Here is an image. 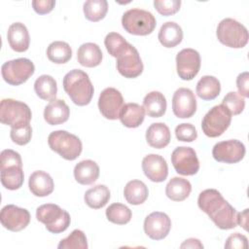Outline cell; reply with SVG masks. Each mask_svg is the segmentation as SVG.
Segmentation results:
<instances>
[{"mask_svg":"<svg viewBox=\"0 0 249 249\" xmlns=\"http://www.w3.org/2000/svg\"><path fill=\"white\" fill-rule=\"evenodd\" d=\"M104 45L109 54L117 58V70L122 76L133 79L141 75L144 66L138 51L120 33H108L105 37Z\"/></svg>","mask_w":249,"mask_h":249,"instance_id":"1","label":"cell"},{"mask_svg":"<svg viewBox=\"0 0 249 249\" xmlns=\"http://www.w3.org/2000/svg\"><path fill=\"white\" fill-rule=\"evenodd\" d=\"M197 205L221 230H231L237 225V212L215 189L202 191Z\"/></svg>","mask_w":249,"mask_h":249,"instance_id":"2","label":"cell"},{"mask_svg":"<svg viewBox=\"0 0 249 249\" xmlns=\"http://www.w3.org/2000/svg\"><path fill=\"white\" fill-rule=\"evenodd\" d=\"M63 89L73 103L78 106L88 105L94 91L89 75L80 69H73L64 76Z\"/></svg>","mask_w":249,"mask_h":249,"instance_id":"3","label":"cell"},{"mask_svg":"<svg viewBox=\"0 0 249 249\" xmlns=\"http://www.w3.org/2000/svg\"><path fill=\"white\" fill-rule=\"evenodd\" d=\"M50 148L67 160H76L82 153V141L76 135L66 130H55L48 137Z\"/></svg>","mask_w":249,"mask_h":249,"instance_id":"4","label":"cell"},{"mask_svg":"<svg viewBox=\"0 0 249 249\" xmlns=\"http://www.w3.org/2000/svg\"><path fill=\"white\" fill-rule=\"evenodd\" d=\"M156 24L157 21L153 14L142 9H130L122 17L124 29L132 35H149L154 31Z\"/></svg>","mask_w":249,"mask_h":249,"instance_id":"5","label":"cell"},{"mask_svg":"<svg viewBox=\"0 0 249 249\" xmlns=\"http://www.w3.org/2000/svg\"><path fill=\"white\" fill-rule=\"evenodd\" d=\"M218 40L225 46L240 49L248 43L249 35L246 27L233 18H224L217 26Z\"/></svg>","mask_w":249,"mask_h":249,"instance_id":"6","label":"cell"},{"mask_svg":"<svg viewBox=\"0 0 249 249\" xmlns=\"http://www.w3.org/2000/svg\"><path fill=\"white\" fill-rule=\"evenodd\" d=\"M36 218L52 233H60L66 231L71 222L69 213L53 203L39 206L36 210Z\"/></svg>","mask_w":249,"mask_h":249,"instance_id":"7","label":"cell"},{"mask_svg":"<svg viewBox=\"0 0 249 249\" xmlns=\"http://www.w3.org/2000/svg\"><path fill=\"white\" fill-rule=\"evenodd\" d=\"M32 113L27 104L5 98L0 103V122L11 127H18L30 123Z\"/></svg>","mask_w":249,"mask_h":249,"instance_id":"8","label":"cell"},{"mask_svg":"<svg viewBox=\"0 0 249 249\" xmlns=\"http://www.w3.org/2000/svg\"><path fill=\"white\" fill-rule=\"evenodd\" d=\"M231 122V114L223 105L212 107L203 117L201 128L203 133L208 137L221 136L230 126Z\"/></svg>","mask_w":249,"mask_h":249,"instance_id":"9","label":"cell"},{"mask_svg":"<svg viewBox=\"0 0 249 249\" xmlns=\"http://www.w3.org/2000/svg\"><path fill=\"white\" fill-rule=\"evenodd\" d=\"M34 72L35 66L33 62L24 57L9 60L1 67L4 81L11 86H18L25 83Z\"/></svg>","mask_w":249,"mask_h":249,"instance_id":"10","label":"cell"},{"mask_svg":"<svg viewBox=\"0 0 249 249\" xmlns=\"http://www.w3.org/2000/svg\"><path fill=\"white\" fill-rule=\"evenodd\" d=\"M171 162L175 171L184 176L195 175L199 169L196 153L191 147H177L171 154Z\"/></svg>","mask_w":249,"mask_h":249,"instance_id":"11","label":"cell"},{"mask_svg":"<svg viewBox=\"0 0 249 249\" xmlns=\"http://www.w3.org/2000/svg\"><path fill=\"white\" fill-rule=\"evenodd\" d=\"M176 69L179 78L184 81L193 80L200 69V55L194 49H183L176 55Z\"/></svg>","mask_w":249,"mask_h":249,"instance_id":"12","label":"cell"},{"mask_svg":"<svg viewBox=\"0 0 249 249\" xmlns=\"http://www.w3.org/2000/svg\"><path fill=\"white\" fill-rule=\"evenodd\" d=\"M245 146L236 139H231L218 142L212 150L213 158L219 162L236 163L245 156Z\"/></svg>","mask_w":249,"mask_h":249,"instance_id":"13","label":"cell"},{"mask_svg":"<svg viewBox=\"0 0 249 249\" xmlns=\"http://www.w3.org/2000/svg\"><path fill=\"white\" fill-rule=\"evenodd\" d=\"M124 107V98L120 90L115 88L103 89L98 98V109L108 120H117Z\"/></svg>","mask_w":249,"mask_h":249,"instance_id":"14","label":"cell"},{"mask_svg":"<svg viewBox=\"0 0 249 249\" xmlns=\"http://www.w3.org/2000/svg\"><path fill=\"white\" fill-rule=\"evenodd\" d=\"M0 221L5 229L11 231H20L28 226L30 214L25 208L8 204L0 212Z\"/></svg>","mask_w":249,"mask_h":249,"instance_id":"15","label":"cell"},{"mask_svg":"<svg viewBox=\"0 0 249 249\" xmlns=\"http://www.w3.org/2000/svg\"><path fill=\"white\" fill-rule=\"evenodd\" d=\"M173 114L180 119H188L196 111V99L195 93L187 88L176 89L172 96Z\"/></svg>","mask_w":249,"mask_h":249,"instance_id":"16","label":"cell"},{"mask_svg":"<svg viewBox=\"0 0 249 249\" xmlns=\"http://www.w3.org/2000/svg\"><path fill=\"white\" fill-rule=\"evenodd\" d=\"M171 229V220L167 214L160 211L152 212L144 220V231L154 240L167 236Z\"/></svg>","mask_w":249,"mask_h":249,"instance_id":"17","label":"cell"},{"mask_svg":"<svg viewBox=\"0 0 249 249\" xmlns=\"http://www.w3.org/2000/svg\"><path fill=\"white\" fill-rule=\"evenodd\" d=\"M142 169L146 177L156 183L163 182L168 175L166 160L161 156L156 154H150L144 157Z\"/></svg>","mask_w":249,"mask_h":249,"instance_id":"18","label":"cell"},{"mask_svg":"<svg viewBox=\"0 0 249 249\" xmlns=\"http://www.w3.org/2000/svg\"><path fill=\"white\" fill-rule=\"evenodd\" d=\"M7 39L10 47L15 52L23 53L29 48V33L26 26L21 22H14L9 26Z\"/></svg>","mask_w":249,"mask_h":249,"instance_id":"19","label":"cell"},{"mask_svg":"<svg viewBox=\"0 0 249 249\" xmlns=\"http://www.w3.org/2000/svg\"><path fill=\"white\" fill-rule=\"evenodd\" d=\"M30 192L36 196H47L53 191L54 184L51 175L43 170L34 171L28 180Z\"/></svg>","mask_w":249,"mask_h":249,"instance_id":"20","label":"cell"},{"mask_svg":"<svg viewBox=\"0 0 249 249\" xmlns=\"http://www.w3.org/2000/svg\"><path fill=\"white\" fill-rule=\"evenodd\" d=\"M70 116V109L62 99L51 101L44 109V119L51 125H57L65 123Z\"/></svg>","mask_w":249,"mask_h":249,"instance_id":"21","label":"cell"},{"mask_svg":"<svg viewBox=\"0 0 249 249\" xmlns=\"http://www.w3.org/2000/svg\"><path fill=\"white\" fill-rule=\"evenodd\" d=\"M171 139L169 127L163 123L152 124L146 131L147 143L156 149L166 147Z\"/></svg>","mask_w":249,"mask_h":249,"instance_id":"22","label":"cell"},{"mask_svg":"<svg viewBox=\"0 0 249 249\" xmlns=\"http://www.w3.org/2000/svg\"><path fill=\"white\" fill-rule=\"evenodd\" d=\"M99 176V166L91 160L78 162L74 167V177L81 185H91Z\"/></svg>","mask_w":249,"mask_h":249,"instance_id":"23","label":"cell"},{"mask_svg":"<svg viewBox=\"0 0 249 249\" xmlns=\"http://www.w3.org/2000/svg\"><path fill=\"white\" fill-rule=\"evenodd\" d=\"M102 52L95 43H85L79 47L77 52V60L85 67L98 66L102 61Z\"/></svg>","mask_w":249,"mask_h":249,"instance_id":"24","label":"cell"},{"mask_svg":"<svg viewBox=\"0 0 249 249\" xmlns=\"http://www.w3.org/2000/svg\"><path fill=\"white\" fill-rule=\"evenodd\" d=\"M158 38L163 47L174 48L182 42L183 30L178 23L167 21L161 25Z\"/></svg>","mask_w":249,"mask_h":249,"instance_id":"25","label":"cell"},{"mask_svg":"<svg viewBox=\"0 0 249 249\" xmlns=\"http://www.w3.org/2000/svg\"><path fill=\"white\" fill-rule=\"evenodd\" d=\"M166 99L160 91H151L143 99V108L145 113L152 118H160L165 114Z\"/></svg>","mask_w":249,"mask_h":249,"instance_id":"26","label":"cell"},{"mask_svg":"<svg viewBox=\"0 0 249 249\" xmlns=\"http://www.w3.org/2000/svg\"><path fill=\"white\" fill-rule=\"evenodd\" d=\"M145 110L137 103H126L120 113L121 123L129 128L138 127L144 121Z\"/></svg>","mask_w":249,"mask_h":249,"instance_id":"27","label":"cell"},{"mask_svg":"<svg viewBox=\"0 0 249 249\" xmlns=\"http://www.w3.org/2000/svg\"><path fill=\"white\" fill-rule=\"evenodd\" d=\"M192 192L191 183L181 177H173L165 187L166 196L173 201H182L186 199Z\"/></svg>","mask_w":249,"mask_h":249,"instance_id":"28","label":"cell"},{"mask_svg":"<svg viewBox=\"0 0 249 249\" xmlns=\"http://www.w3.org/2000/svg\"><path fill=\"white\" fill-rule=\"evenodd\" d=\"M149 191L144 182L140 180H131L126 183L124 189L125 200L132 205H139L148 198Z\"/></svg>","mask_w":249,"mask_h":249,"instance_id":"29","label":"cell"},{"mask_svg":"<svg viewBox=\"0 0 249 249\" xmlns=\"http://www.w3.org/2000/svg\"><path fill=\"white\" fill-rule=\"evenodd\" d=\"M196 94L202 100H213L221 91V84L214 76L206 75L200 78L196 84Z\"/></svg>","mask_w":249,"mask_h":249,"instance_id":"30","label":"cell"},{"mask_svg":"<svg viewBox=\"0 0 249 249\" xmlns=\"http://www.w3.org/2000/svg\"><path fill=\"white\" fill-rule=\"evenodd\" d=\"M110 191L105 185H96L89 189L84 196L85 202L93 209L102 208L110 199Z\"/></svg>","mask_w":249,"mask_h":249,"instance_id":"31","label":"cell"},{"mask_svg":"<svg viewBox=\"0 0 249 249\" xmlns=\"http://www.w3.org/2000/svg\"><path fill=\"white\" fill-rule=\"evenodd\" d=\"M34 90L41 99L53 101L57 92L56 81L50 75H41L34 83Z\"/></svg>","mask_w":249,"mask_h":249,"instance_id":"32","label":"cell"},{"mask_svg":"<svg viewBox=\"0 0 249 249\" xmlns=\"http://www.w3.org/2000/svg\"><path fill=\"white\" fill-rule=\"evenodd\" d=\"M24 181V174L22 166H9L1 169V183L11 191L19 189Z\"/></svg>","mask_w":249,"mask_h":249,"instance_id":"33","label":"cell"},{"mask_svg":"<svg viewBox=\"0 0 249 249\" xmlns=\"http://www.w3.org/2000/svg\"><path fill=\"white\" fill-rule=\"evenodd\" d=\"M49 60L56 64L66 63L72 57V50L68 43L63 41H54L47 49Z\"/></svg>","mask_w":249,"mask_h":249,"instance_id":"34","label":"cell"},{"mask_svg":"<svg viewBox=\"0 0 249 249\" xmlns=\"http://www.w3.org/2000/svg\"><path fill=\"white\" fill-rule=\"evenodd\" d=\"M84 14L89 21H98L107 14L108 3L106 0H88L83 6Z\"/></svg>","mask_w":249,"mask_h":249,"instance_id":"35","label":"cell"},{"mask_svg":"<svg viewBox=\"0 0 249 249\" xmlns=\"http://www.w3.org/2000/svg\"><path fill=\"white\" fill-rule=\"evenodd\" d=\"M107 219L117 225H125L127 224L132 216L131 210L124 204L122 203H112L106 209Z\"/></svg>","mask_w":249,"mask_h":249,"instance_id":"36","label":"cell"},{"mask_svg":"<svg viewBox=\"0 0 249 249\" xmlns=\"http://www.w3.org/2000/svg\"><path fill=\"white\" fill-rule=\"evenodd\" d=\"M58 249H87V236L81 230H74L67 237L61 239L57 246Z\"/></svg>","mask_w":249,"mask_h":249,"instance_id":"37","label":"cell"},{"mask_svg":"<svg viewBox=\"0 0 249 249\" xmlns=\"http://www.w3.org/2000/svg\"><path fill=\"white\" fill-rule=\"evenodd\" d=\"M222 104L230 111L231 116H236L241 114L244 110L245 100L238 92L230 91L223 98Z\"/></svg>","mask_w":249,"mask_h":249,"instance_id":"38","label":"cell"},{"mask_svg":"<svg viewBox=\"0 0 249 249\" xmlns=\"http://www.w3.org/2000/svg\"><path fill=\"white\" fill-rule=\"evenodd\" d=\"M32 128L30 124H26L18 127H12L10 137L12 141L18 145H26L31 140Z\"/></svg>","mask_w":249,"mask_h":249,"instance_id":"39","label":"cell"},{"mask_svg":"<svg viewBox=\"0 0 249 249\" xmlns=\"http://www.w3.org/2000/svg\"><path fill=\"white\" fill-rule=\"evenodd\" d=\"M154 6L156 10L162 16L168 17L176 14L181 6L180 0H155Z\"/></svg>","mask_w":249,"mask_h":249,"instance_id":"40","label":"cell"},{"mask_svg":"<svg viewBox=\"0 0 249 249\" xmlns=\"http://www.w3.org/2000/svg\"><path fill=\"white\" fill-rule=\"evenodd\" d=\"M175 135L179 141L193 142L197 138V131L192 124H180L175 128Z\"/></svg>","mask_w":249,"mask_h":249,"instance_id":"41","label":"cell"},{"mask_svg":"<svg viewBox=\"0 0 249 249\" xmlns=\"http://www.w3.org/2000/svg\"><path fill=\"white\" fill-rule=\"evenodd\" d=\"M0 158H1L0 169L9 167V166H14V165L22 166V160H21L20 155L14 150H11V149L3 150L1 152Z\"/></svg>","mask_w":249,"mask_h":249,"instance_id":"42","label":"cell"},{"mask_svg":"<svg viewBox=\"0 0 249 249\" xmlns=\"http://www.w3.org/2000/svg\"><path fill=\"white\" fill-rule=\"evenodd\" d=\"M248 247L247 237L239 232H234L231 234L225 243V248L227 249H246Z\"/></svg>","mask_w":249,"mask_h":249,"instance_id":"43","label":"cell"},{"mask_svg":"<svg viewBox=\"0 0 249 249\" xmlns=\"http://www.w3.org/2000/svg\"><path fill=\"white\" fill-rule=\"evenodd\" d=\"M55 1L53 0H34L32 1L33 10L39 15H45L53 11Z\"/></svg>","mask_w":249,"mask_h":249,"instance_id":"44","label":"cell"},{"mask_svg":"<svg viewBox=\"0 0 249 249\" xmlns=\"http://www.w3.org/2000/svg\"><path fill=\"white\" fill-rule=\"evenodd\" d=\"M248 83H249V74L248 72H243L239 74L236 78V87L238 89V93L242 97H249L248 91Z\"/></svg>","mask_w":249,"mask_h":249,"instance_id":"45","label":"cell"},{"mask_svg":"<svg viewBox=\"0 0 249 249\" xmlns=\"http://www.w3.org/2000/svg\"><path fill=\"white\" fill-rule=\"evenodd\" d=\"M181 248H203L202 243L196 238H189L186 239L181 245Z\"/></svg>","mask_w":249,"mask_h":249,"instance_id":"46","label":"cell"},{"mask_svg":"<svg viewBox=\"0 0 249 249\" xmlns=\"http://www.w3.org/2000/svg\"><path fill=\"white\" fill-rule=\"evenodd\" d=\"M237 224L242 227L245 231H247L248 226V209H244V211L237 213Z\"/></svg>","mask_w":249,"mask_h":249,"instance_id":"47","label":"cell"}]
</instances>
